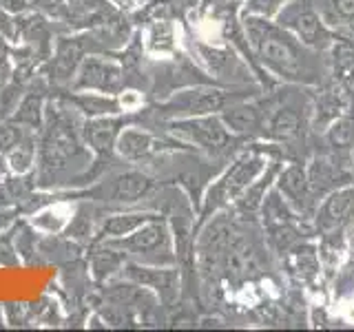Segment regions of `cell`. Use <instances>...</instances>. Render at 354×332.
I'll return each mask as SVG.
<instances>
[{
    "label": "cell",
    "mask_w": 354,
    "mask_h": 332,
    "mask_svg": "<svg viewBox=\"0 0 354 332\" xmlns=\"http://www.w3.org/2000/svg\"><path fill=\"white\" fill-rule=\"evenodd\" d=\"M246 33L252 44L257 58L283 80L290 82H313L315 69L313 62L306 55L301 44L290 33L281 31L279 27L266 22V18L248 16L246 18Z\"/></svg>",
    "instance_id": "obj_1"
},
{
    "label": "cell",
    "mask_w": 354,
    "mask_h": 332,
    "mask_svg": "<svg viewBox=\"0 0 354 332\" xmlns=\"http://www.w3.org/2000/svg\"><path fill=\"white\" fill-rule=\"evenodd\" d=\"M279 25L290 29L297 40L313 49H324L330 44V33L324 25V20L310 5V0H297V3L288 5L281 16Z\"/></svg>",
    "instance_id": "obj_2"
},
{
    "label": "cell",
    "mask_w": 354,
    "mask_h": 332,
    "mask_svg": "<svg viewBox=\"0 0 354 332\" xmlns=\"http://www.w3.org/2000/svg\"><path fill=\"white\" fill-rule=\"evenodd\" d=\"M308 186L313 197H321L326 193L337 191V188L350 184L352 171L346 164H341V153L319 155L308 166Z\"/></svg>",
    "instance_id": "obj_3"
},
{
    "label": "cell",
    "mask_w": 354,
    "mask_h": 332,
    "mask_svg": "<svg viewBox=\"0 0 354 332\" xmlns=\"http://www.w3.org/2000/svg\"><path fill=\"white\" fill-rule=\"evenodd\" d=\"M173 129L180 136L188 138L191 142L199 144L208 151H219L228 144V129L221 122V118H210V116H199L184 122H175Z\"/></svg>",
    "instance_id": "obj_4"
},
{
    "label": "cell",
    "mask_w": 354,
    "mask_h": 332,
    "mask_svg": "<svg viewBox=\"0 0 354 332\" xmlns=\"http://www.w3.org/2000/svg\"><path fill=\"white\" fill-rule=\"evenodd\" d=\"M232 102H239L237 93L219 91V89H193V91H184L177 95L171 102V109L175 113L204 116V113H210V111L226 109Z\"/></svg>",
    "instance_id": "obj_5"
},
{
    "label": "cell",
    "mask_w": 354,
    "mask_h": 332,
    "mask_svg": "<svg viewBox=\"0 0 354 332\" xmlns=\"http://www.w3.org/2000/svg\"><path fill=\"white\" fill-rule=\"evenodd\" d=\"M261 169H263L261 155L259 153H246L243 158H239L235 164H232V169L224 177H221L219 186L215 188L217 199L219 202H228V199L239 197L254 182V177L261 173Z\"/></svg>",
    "instance_id": "obj_6"
},
{
    "label": "cell",
    "mask_w": 354,
    "mask_h": 332,
    "mask_svg": "<svg viewBox=\"0 0 354 332\" xmlns=\"http://www.w3.org/2000/svg\"><path fill=\"white\" fill-rule=\"evenodd\" d=\"M277 191H279L288 204H290L297 213H308L310 204H313V193L308 186V171L301 164H290L277 175Z\"/></svg>",
    "instance_id": "obj_7"
},
{
    "label": "cell",
    "mask_w": 354,
    "mask_h": 332,
    "mask_svg": "<svg viewBox=\"0 0 354 332\" xmlns=\"http://www.w3.org/2000/svg\"><path fill=\"white\" fill-rule=\"evenodd\" d=\"M354 210V188H337L321 206L317 215V224L321 230H332L341 226Z\"/></svg>",
    "instance_id": "obj_8"
},
{
    "label": "cell",
    "mask_w": 354,
    "mask_h": 332,
    "mask_svg": "<svg viewBox=\"0 0 354 332\" xmlns=\"http://www.w3.org/2000/svg\"><path fill=\"white\" fill-rule=\"evenodd\" d=\"M221 122L226 124L228 133L246 136V133H254L261 127V113L254 104L232 102L226 107L224 113H221Z\"/></svg>",
    "instance_id": "obj_9"
},
{
    "label": "cell",
    "mask_w": 354,
    "mask_h": 332,
    "mask_svg": "<svg viewBox=\"0 0 354 332\" xmlns=\"http://www.w3.org/2000/svg\"><path fill=\"white\" fill-rule=\"evenodd\" d=\"M326 140L335 153H348L354 149V116H339L330 122L326 131Z\"/></svg>",
    "instance_id": "obj_10"
},
{
    "label": "cell",
    "mask_w": 354,
    "mask_h": 332,
    "mask_svg": "<svg viewBox=\"0 0 354 332\" xmlns=\"http://www.w3.org/2000/svg\"><path fill=\"white\" fill-rule=\"evenodd\" d=\"M277 173H279V164H272L268 171H266V175L261 177L259 182H252L246 191H243V195H241V199H239V210L241 213H254V210H259L261 208V204H263V197H266V193H268V186H270V182L277 177Z\"/></svg>",
    "instance_id": "obj_11"
},
{
    "label": "cell",
    "mask_w": 354,
    "mask_h": 332,
    "mask_svg": "<svg viewBox=\"0 0 354 332\" xmlns=\"http://www.w3.org/2000/svg\"><path fill=\"white\" fill-rule=\"evenodd\" d=\"M151 180L140 173H127L118 177L115 188H113V197L118 202H136V199L144 197L151 191Z\"/></svg>",
    "instance_id": "obj_12"
},
{
    "label": "cell",
    "mask_w": 354,
    "mask_h": 332,
    "mask_svg": "<svg viewBox=\"0 0 354 332\" xmlns=\"http://www.w3.org/2000/svg\"><path fill=\"white\" fill-rule=\"evenodd\" d=\"M129 246L138 252H155L166 248V228L162 224H147L129 239Z\"/></svg>",
    "instance_id": "obj_13"
},
{
    "label": "cell",
    "mask_w": 354,
    "mask_h": 332,
    "mask_svg": "<svg viewBox=\"0 0 354 332\" xmlns=\"http://www.w3.org/2000/svg\"><path fill=\"white\" fill-rule=\"evenodd\" d=\"M292 206L288 204V199H281L279 191H272L263 197L261 204V213L266 217V224L268 226H279V224H292Z\"/></svg>",
    "instance_id": "obj_14"
},
{
    "label": "cell",
    "mask_w": 354,
    "mask_h": 332,
    "mask_svg": "<svg viewBox=\"0 0 354 332\" xmlns=\"http://www.w3.org/2000/svg\"><path fill=\"white\" fill-rule=\"evenodd\" d=\"M268 133L277 140H292L299 133V116L292 109H279L268 122Z\"/></svg>",
    "instance_id": "obj_15"
},
{
    "label": "cell",
    "mask_w": 354,
    "mask_h": 332,
    "mask_svg": "<svg viewBox=\"0 0 354 332\" xmlns=\"http://www.w3.org/2000/svg\"><path fill=\"white\" fill-rule=\"evenodd\" d=\"M153 147V140L149 133L142 131H127L124 136L120 138V151L127 155V158H142L147 155Z\"/></svg>",
    "instance_id": "obj_16"
},
{
    "label": "cell",
    "mask_w": 354,
    "mask_h": 332,
    "mask_svg": "<svg viewBox=\"0 0 354 332\" xmlns=\"http://www.w3.org/2000/svg\"><path fill=\"white\" fill-rule=\"evenodd\" d=\"M343 100L339 91H324L317 100V124H326L341 116Z\"/></svg>",
    "instance_id": "obj_17"
},
{
    "label": "cell",
    "mask_w": 354,
    "mask_h": 332,
    "mask_svg": "<svg viewBox=\"0 0 354 332\" xmlns=\"http://www.w3.org/2000/svg\"><path fill=\"white\" fill-rule=\"evenodd\" d=\"M144 221H147V215H118L109 219L104 228L111 235H129V232L138 230Z\"/></svg>",
    "instance_id": "obj_18"
},
{
    "label": "cell",
    "mask_w": 354,
    "mask_h": 332,
    "mask_svg": "<svg viewBox=\"0 0 354 332\" xmlns=\"http://www.w3.org/2000/svg\"><path fill=\"white\" fill-rule=\"evenodd\" d=\"M337 75L341 82L354 86V51L348 47L337 51Z\"/></svg>",
    "instance_id": "obj_19"
},
{
    "label": "cell",
    "mask_w": 354,
    "mask_h": 332,
    "mask_svg": "<svg viewBox=\"0 0 354 332\" xmlns=\"http://www.w3.org/2000/svg\"><path fill=\"white\" fill-rule=\"evenodd\" d=\"M283 3H288V0H248L246 11H248V16L270 18L283 7Z\"/></svg>",
    "instance_id": "obj_20"
},
{
    "label": "cell",
    "mask_w": 354,
    "mask_h": 332,
    "mask_svg": "<svg viewBox=\"0 0 354 332\" xmlns=\"http://www.w3.org/2000/svg\"><path fill=\"white\" fill-rule=\"evenodd\" d=\"M332 9L343 25L354 18V0H332Z\"/></svg>",
    "instance_id": "obj_21"
},
{
    "label": "cell",
    "mask_w": 354,
    "mask_h": 332,
    "mask_svg": "<svg viewBox=\"0 0 354 332\" xmlns=\"http://www.w3.org/2000/svg\"><path fill=\"white\" fill-rule=\"evenodd\" d=\"M91 140H93V144H97V147L106 144L111 140V124H106V122H95L91 129Z\"/></svg>",
    "instance_id": "obj_22"
}]
</instances>
